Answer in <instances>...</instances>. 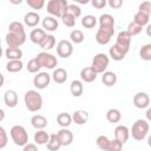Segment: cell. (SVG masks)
<instances>
[{
  "instance_id": "1",
  "label": "cell",
  "mask_w": 151,
  "mask_h": 151,
  "mask_svg": "<svg viewBox=\"0 0 151 151\" xmlns=\"http://www.w3.org/2000/svg\"><path fill=\"white\" fill-rule=\"evenodd\" d=\"M5 40L8 47H20L21 45H24L26 41V33L24 25L20 21L11 22Z\"/></svg>"
},
{
  "instance_id": "2",
  "label": "cell",
  "mask_w": 151,
  "mask_h": 151,
  "mask_svg": "<svg viewBox=\"0 0 151 151\" xmlns=\"http://www.w3.org/2000/svg\"><path fill=\"white\" fill-rule=\"evenodd\" d=\"M26 109L31 112H38L42 107V97L35 90H28L24 96Z\"/></svg>"
},
{
  "instance_id": "3",
  "label": "cell",
  "mask_w": 151,
  "mask_h": 151,
  "mask_svg": "<svg viewBox=\"0 0 151 151\" xmlns=\"http://www.w3.org/2000/svg\"><path fill=\"white\" fill-rule=\"evenodd\" d=\"M68 2L66 0H50L47 2L46 11L51 14V17L54 18H61L68 8Z\"/></svg>"
},
{
  "instance_id": "4",
  "label": "cell",
  "mask_w": 151,
  "mask_h": 151,
  "mask_svg": "<svg viewBox=\"0 0 151 151\" xmlns=\"http://www.w3.org/2000/svg\"><path fill=\"white\" fill-rule=\"evenodd\" d=\"M149 129H150V126H149L147 120H145V119H137L133 123L130 133H131V136H132V138L134 140L140 142V140H143L147 136Z\"/></svg>"
},
{
  "instance_id": "5",
  "label": "cell",
  "mask_w": 151,
  "mask_h": 151,
  "mask_svg": "<svg viewBox=\"0 0 151 151\" xmlns=\"http://www.w3.org/2000/svg\"><path fill=\"white\" fill-rule=\"evenodd\" d=\"M9 133H11L12 140L14 142L15 145L25 146L26 144H28V133H27L26 129L22 125H14V126H12Z\"/></svg>"
},
{
  "instance_id": "6",
  "label": "cell",
  "mask_w": 151,
  "mask_h": 151,
  "mask_svg": "<svg viewBox=\"0 0 151 151\" xmlns=\"http://www.w3.org/2000/svg\"><path fill=\"white\" fill-rule=\"evenodd\" d=\"M109 63H110V59H109V57L105 53H98V54H96L93 57L91 67L94 70V72L97 74H99V73L103 74L104 72H106Z\"/></svg>"
},
{
  "instance_id": "7",
  "label": "cell",
  "mask_w": 151,
  "mask_h": 151,
  "mask_svg": "<svg viewBox=\"0 0 151 151\" xmlns=\"http://www.w3.org/2000/svg\"><path fill=\"white\" fill-rule=\"evenodd\" d=\"M35 58H37V60L41 67H46L48 70H53L58 65L57 58L48 52H40Z\"/></svg>"
},
{
  "instance_id": "8",
  "label": "cell",
  "mask_w": 151,
  "mask_h": 151,
  "mask_svg": "<svg viewBox=\"0 0 151 151\" xmlns=\"http://www.w3.org/2000/svg\"><path fill=\"white\" fill-rule=\"evenodd\" d=\"M99 28H101V29H104V31H106L113 35V33H114V19H113V17L109 13L101 14L99 17Z\"/></svg>"
},
{
  "instance_id": "9",
  "label": "cell",
  "mask_w": 151,
  "mask_h": 151,
  "mask_svg": "<svg viewBox=\"0 0 151 151\" xmlns=\"http://www.w3.org/2000/svg\"><path fill=\"white\" fill-rule=\"evenodd\" d=\"M57 53H58L59 57H61L64 59L71 57L72 53H73V45H72V42L70 40H65V39L60 40L57 44Z\"/></svg>"
},
{
  "instance_id": "10",
  "label": "cell",
  "mask_w": 151,
  "mask_h": 151,
  "mask_svg": "<svg viewBox=\"0 0 151 151\" xmlns=\"http://www.w3.org/2000/svg\"><path fill=\"white\" fill-rule=\"evenodd\" d=\"M51 83V76L47 72H39L37 73V76H34L33 78V85L38 88V90H44Z\"/></svg>"
},
{
  "instance_id": "11",
  "label": "cell",
  "mask_w": 151,
  "mask_h": 151,
  "mask_svg": "<svg viewBox=\"0 0 151 151\" xmlns=\"http://www.w3.org/2000/svg\"><path fill=\"white\" fill-rule=\"evenodd\" d=\"M131 39H132V35L127 31H122V32L118 33V37H117V40H116V45L119 46L120 48L125 50L126 52H129L130 45H131Z\"/></svg>"
},
{
  "instance_id": "12",
  "label": "cell",
  "mask_w": 151,
  "mask_h": 151,
  "mask_svg": "<svg viewBox=\"0 0 151 151\" xmlns=\"http://www.w3.org/2000/svg\"><path fill=\"white\" fill-rule=\"evenodd\" d=\"M133 105L137 109H146L150 105V97L145 92H138L133 97Z\"/></svg>"
},
{
  "instance_id": "13",
  "label": "cell",
  "mask_w": 151,
  "mask_h": 151,
  "mask_svg": "<svg viewBox=\"0 0 151 151\" xmlns=\"http://www.w3.org/2000/svg\"><path fill=\"white\" fill-rule=\"evenodd\" d=\"M57 134H58V138H59V140L61 143V146H68V145L72 144V142H73V133L68 129L61 127L57 132Z\"/></svg>"
},
{
  "instance_id": "14",
  "label": "cell",
  "mask_w": 151,
  "mask_h": 151,
  "mask_svg": "<svg viewBox=\"0 0 151 151\" xmlns=\"http://www.w3.org/2000/svg\"><path fill=\"white\" fill-rule=\"evenodd\" d=\"M114 138L120 143L125 144L130 138V130L125 125H118L114 129Z\"/></svg>"
},
{
  "instance_id": "15",
  "label": "cell",
  "mask_w": 151,
  "mask_h": 151,
  "mask_svg": "<svg viewBox=\"0 0 151 151\" xmlns=\"http://www.w3.org/2000/svg\"><path fill=\"white\" fill-rule=\"evenodd\" d=\"M4 101L7 107H15L18 105V94L14 90H7L4 94Z\"/></svg>"
},
{
  "instance_id": "16",
  "label": "cell",
  "mask_w": 151,
  "mask_h": 151,
  "mask_svg": "<svg viewBox=\"0 0 151 151\" xmlns=\"http://www.w3.org/2000/svg\"><path fill=\"white\" fill-rule=\"evenodd\" d=\"M40 22V15L37 12H27L24 17V24L28 27H35Z\"/></svg>"
},
{
  "instance_id": "17",
  "label": "cell",
  "mask_w": 151,
  "mask_h": 151,
  "mask_svg": "<svg viewBox=\"0 0 151 151\" xmlns=\"http://www.w3.org/2000/svg\"><path fill=\"white\" fill-rule=\"evenodd\" d=\"M41 25H42V28L45 31H48V32H54L57 31L58 26H59V22L58 20L54 18V17H45L41 21Z\"/></svg>"
},
{
  "instance_id": "18",
  "label": "cell",
  "mask_w": 151,
  "mask_h": 151,
  "mask_svg": "<svg viewBox=\"0 0 151 151\" xmlns=\"http://www.w3.org/2000/svg\"><path fill=\"white\" fill-rule=\"evenodd\" d=\"M46 32L45 29L42 28H34L29 33V40L33 42V44H37V45H40L42 42V40L46 38Z\"/></svg>"
},
{
  "instance_id": "19",
  "label": "cell",
  "mask_w": 151,
  "mask_h": 151,
  "mask_svg": "<svg viewBox=\"0 0 151 151\" xmlns=\"http://www.w3.org/2000/svg\"><path fill=\"white\" fill-rule=\"evenodd\" d=\"M80 79L85 83H92L97 79V73L94 72V70L91 66L84 67L80 71Z\"/></svg>"
},
{
  "instance_id": "20",
  "label": "cell",
  "mask_w": 151,
  "mask_h": 151,
  "mask_svg": "<svg viewBox=\"0 0 151 151\" xmlns=\"http://www.w3.org/2000/svg\"><path fill=\"white\" fill-rule=\"evenodd\" d=\"M109 53H110V57H111L113 60H116V61H120V60H123V59L125 58V55H126L127 52H126L125 50L120 48L119 46H117V45L114 44L112 47H110Z\"/></svg>"
},
{
  "instance_id": "21",
  "label": "cell",
  "mask_w": 151,
  "mask_h": 151,
  "mask_svg": "<svg viewBox=\"0 0 151 151\" xmlns=\"http://www.w3.org/2000/svg\"><path fill=\"white\" fill-rule=\"evenodd\" d=\"M5 57L8 60H20L22 57V51L20 47H7L5 50Z\"/></svg>"
},
{
  "instance_id": "22",
  "label": "cell",
  "mask_w": 151,
  "mask_h": 151,
  "mask_svg": "<svg viewBox=\"0 0 151 151\" xmlns=\"http://www.w3.org/2000/svg\"><path fill=\"white\" fill-rule=\"evenodd\" d=\"M72 120L76 124H78V125H83V124L87 123V120H88L87 111H85V110H77V111H74L73 114H72Z\"/></svg>"
},
{
  "instance_id": "23",
  "label": "cell",
  "mask_w": 151,
  "mask_h": 151,
  "mask_svg": "<svg viewBox=\"0 0 151 151\" xmlns=\"http://www.w3.org/2000/svg\"><path fill=\"white\" fill-rule=\"evenodd\" d=\"M31 124L37 130H44L47 125V119L42 114H34L31 118Z\"/></svg>"
},
{
  "instance_id": "24",
  "label": "cell",
  "mask_w": 151,
  "mask_h": 151,
  "mask_svg": "<svg viewBox=\"0 0 151 151\" xmlns=\"http://www.w3.org/2000/svg\"><path fill=\"white\" fill-rule=\"evenodd\" d=\"M52 79L57 83V84H64L67 80V71L63 67H58L53 71L52 74Z\"/></svg>"
},
{
  "instance_id": "25",
  "label": "cell",
  "mask_w": 151,
  "mask_h": 151,
  "mask_svg": "<svg viewBox=\"0 0 151 151\" xmlns=\"http://www.w3.org/2000/svg\"><path fill=\"white\" fill-rule=\"evenodd\" d=\"M111 37H112V34H110L109 32H106V31L99 28V29L97 31V33H96V41H97L99 45H106V44L110 42Z\"/></svg>"
},
{
  "instance_id": "26",
  "label": "cell",
  "mask_w": 151,
  "mask_h": 151,
  "mask_svg": "<svg viewBox=\"0 0 151 151\" xmlns=\"http://www.w3.org/2000/svg\"><path fill=\"white\" fill-rule=\"evenodd\" d=\"M101 81H103V84H104L105 86L111 87V86H113V85L117 83V76H116L114 72L106 71V72H104L103 76H101Z\"/></svg>"
},
{
  "instance_id": "27",
  "label": "cell",
  "mask_w": 151,
  "mask_h": 151,
  "mask_svg": "<svg viewBox=\"0 0 151 151\" xmlns=\"http://www.w3.org/2000/svg\"><path fill=\"white\" fill-rule=\"evenodd\" d=\"M50 140V134L45 130H37L34 133V142L38 145H45Z\"/></svg>"
},
{
  "instance_id": "28",
  "label": "cell",
  "mask_w": 151,
  "mask_h": 151,
  "mask_svg": "<svg viewBox=\"0 0 151 151\" xmlns=\"http://www.w3.org/2000/svg\"><path fill=\"white\" fill-rule=\"evenodd\" d=\"M70 91H71V94L73 97H80L84 92V85L80 80H73L71 83V86H70Z\"/></svg>"
},
{
  "instance_id": "29",
  "label": "cell",
  "mask_w": 151,
  "mask_h": 151,
  "mask_svg": "<svg viewBox=\"0 0 151 151\" xmlns=\"http://www.w3.org/2000/svg\"><path fill=\"white\" fill-rule=\"evenodd\" d=\"M149 19H150V14L144 13V12H142V11H138V12L134 14V17H133V21H134L136 24L140 25L142 27H144L145 25H146V26L149 25Z\"/></svg>"
},
{
  "instance_id": "30",
  "label": "cell",
  "mask_w": 151,
  "mask_h": 151,
  "mask_svg": "<svg viewBox=\"0 0 151 151\" xmlns=\"http://www.w3.org/2000/svg\"><path fill=\"white\" fill-rule=\"evenodd\" d=\"M46 146H47V149H48L50 151H58V150L61 147V143H60V140H59L57 133L50 134V140H48V143L46 144Z\"/></svg>"
},
{
  "instance_id": "31",
  "label": "cell",
  "mask_w": 151,
  "mask_h": 151,
  "mask_svg": "<svg viewBox=\"0 0 151 151\" xmlns=\"http://www.w3.org/2000/svg\"><path fill=\"white\" fill-rule=\"evenodd\" d=\"M39 46L44 50V52H47V51L52 50L55 46V37L52 35V34H47L46 38L42 40V42Z\"/></svg>"
},
{
  "instance_id": "32",
  "label": "cell",
  "mask_w": 151,
  "mask_h": 151,
  "mask_svg": "<svg viewBox=\"0 0 151 151\" xmlns=\"http://www.w3.org/2000/svg\"><path fill=\"white\" fill-rule=\"evenodd\" d=\"M72 122H73V120H72V116L68 114L67 112H61V113H59V114L57 116V123H58L61 127H67V126H70Z\"/></svg>"
},
{
  "instance_id": "33",
  "label": "cell",
  "mask_w": 151,
  "mask_h": 151,
  "mask_svg": "<svg viewBox=\"0 0 151 151\" xmlns=\"http://www.w3.org/2000/svg\"><path fill=\"white\" fill-rule=\"evenodd\" d=\"M106 119L107 122L110 123H119L120 119H122V113L118 109H110L107 112H106Z\"/></svg>"
},
{
  "instance_id": "34",
  "label": "cell",
  "mask_w": 151,
  "mask_h": 151,
  "mask_svg": "<svg viewBox=\"0 0 151 151\" xmlns=\"http://www.w3.org/2000/svg\"><path fill=\"white\" fill-rule=\"evenodd\" d=\"M22 66L24 64L21 60H8V63L6 64V70L11 73H17L22 70Z\"/></svg>"
},
{
  "instance_id": "35",
  "label": "cell",
  "mask_w": 151,
  "mask_h": 151,
  "mask_svg": "<svg viewBox=\"0 0 151 151\" xmlns=\"http://www.w3.org/2000/svg\"><path fill=\"white\" fill-rule=\"evenodd\" d=\"M85 37H84V33L80 31V29H73L71 33H70V40L71 42L73 44H81L84 41Z\"/></svg>"
},
{
  "instance_id": "36",
  "label": "cell",
  "mask_w": 151,
  "mask_h": 151,
  "mask_svg": "<svg viewBox=\"0 0 151 151\" xmlns=\"http://www.w3.org/2000/svg\"><path fill=\"white\" fill-rule=\"evenodd\" d=\"M139 57L143 60L151 61V42L150 44H145L144 46L140 47V50H139Z\"/></svg>"
},
{
  "instance_id": "37",
  "label": "cell",
  "mask_w": 151,
  "mask_h": 151,
  "mask_svg": "<svg viewBox=\"0 0 151 151\" xmlns=\"http://www.w3.org/2000/svg\"><path fill=\"white\" fill-rule=\"evenodd\" d=\"M96 24H97V18L94 15L87 14L81 19V25L85 28H93L96 26Z\"/></svg>"
},
{
  "instance_id": "38",
  "label": "cell",
  "mask_w": 151,
  "mask_h": 151,
  "mask_svg": "<svg viewBox=\"0 0 151 151\" xmlns=\"http://www.w3.org/2000/svg\"><path fill=\"white\" fill-rule=\"evenodd\" d=\"M110 142H111V140H110L106 136H104V134L99 136V137L96 139V144H97V146H98L100 150H103V151H107L109 145H110Z\"/></svg>"
},
{
  "instance_id": "39",
  "label": "cell",
  "mask_w": 151,
  "mask_h": 151,
  "mask_svg": "<svg viewBox=\"0 0 151 151\" xmlns=\"http://www.w3.org/2000/svg\"><path fill=\"white\" fill-rule=\"evenodd\" d=\"M26 68H27V71H28L29 73H39V70L41 68V66H40V64L38 63L37 58H33V59L28 60Z\"/></svg>"
},
{
  "instance_id": "40",
  "label": "cell",
  "mask_w": 151,
  "mask_h": 151,
  "mask_svg": "<svg viewBox=\"0 0 151 151\" xmlns=\"http://www.w3.org/2000/svg\"><path fill=\"white\" fill-rule=\"evenodd\" d=\"M76 17L74 15H72L71 13H68V12H66L63 17H61V21H63V24L65 25V26H67V27H74V25H76Z\"/></svg>"
},
{
  "instance_id": "41",
  "label": "cell",
  "mask_w": 151,
  "mask_h": 151,
  "mask_svg": "<svg viewBox=\"0 0 151 151\" xmlns=\"http://www.w3.org/2000/svg\"><path fill=\"white\" fill-rule=\"evenodd\" d=\"M142 29H143V27L140 26V25H138V24H136L134 21H131L129 25H127V32L133 37V35H137V34H139L140 32H142Z\"/></svg>"
},
{
  "instance_id": "42",
  "label": "cell",
  "mask_w": 151,
  "mask_h": 151,
  "mask_svg": "<svg viewBox=\"0 0 151 151\" xmlns=\"http://www.w3.org/2000/svg\"><path fill=\"white\" fill-rule=\"evenodd\" d=\"M107 151H123V143H120L116 138L112 139L110 142V145H109Z\"/></svg>"
},
{
  "instance_id": "43",
  "label": "cell",
  "mask_w": 151,
  "mask_h": 151,
  "mask_svg": "<svg viewBox=\"0 0 151 151\" xmlns=\"http://www.w3.org/2000/svg\"><path fill=\"white\" fill-rule=\"evenodd\" d=\"M26 2L33 9H41L45 6V1L44 0H27Z\"/></svg>"
},
{
  "instance_id": "44",
  "label": "cell",
  "mask_w": 151,
  "mask_h": 151,
  "mask_svg": "<svg viewBox=\"0 0 151 151\" xmlns=\"http://www.w3.org/2000/svg\"><path fill=\"white\" fill-rule=\"evenodd\" d=\"M67 12L71 13L72 15H74L76 18H79L80 14H81V9L79 6H77L76 4H70L68 5V8H67Z\"/></svg>"
},
{
  "instance_id": "45",
  "label": "cell",
  "mask_w": 151,
  "mask_h": 151,
  "mask_svg": "<svg viewBox=\"0 0 151 151\" xmlns=\"http://www.w3.org/2000/svg\"><path fill=\"white\" fill-rule=\"evenodd\" d=\"M7 142H8L7 132L2 126H0V149H4L7 145Z\"/></svg>"
},
{
  "instance_id": "46",
  "label": "cell",
  "mask_w": 151,
  "mask_h": 151,
  "mask_svg": "<svg viewBox=\"0 0 151 151\" xmlns=\"http://www.w3.org/2000/svg\"><path fill=\"white\" fill-rule=\"evenodd\" d=\"M138 11H142L144 13H147V14H151V2L150 1H144L139 5V9Z\"/></svg>"
},
{
  "instance_id": "47",
  "label": "cell",
  "mask_w": 151,
  "mask_h": 151,
  "mask_svg": "<svg viewBox=\"0 0 151 151\" xmlns=\"http://www.w3.org/2000/svg\"><path fill=\"white\" fill-rule=\"evenodd\" d=\"M91 4H92L93 7H96V8H98V9H101V8H104V7L106 6L107 2H106L105 0H92Z\"/></svg>"
},
{
  "instance_id": "48",
  "label": "cell",
  "mask_w": 151,
  "mask_h": 151,
  "mask_svg": "<svg viewBox=\"0 0 151 151\" xmlns=\"http://www.w3.org/2000/svg\"><path fill=\"white\" fill-rule=\"evenodd\" d=\"M107 5H109L111 8L117 9V8H120V7L123 6V1H122V0H109Z\"/></svg>"
},
{
  "instance_id": "49",
  "label": "cell",
  "mask_w": 151,
  "mask_h": 151,
  "mask_svg": "<svg viewBox=\"0 0 151 151\" xmlns=\"http://www.w3.org/2000/svg\"><path fill=\"white\" fill-rule=\"evenodd\" d=\"M22 151H39V150H38V147H37L35 144H33V143H28V144H26V145L24 146Z\"/></svg>"
},
{
  "instance_id": "50",
  "label": "cell",
  "mask_w": 151,
  "mask_h": 151,
  "mask_svg": "<svg viewBox=\"0 0 151 151\" xmlns=\"http://www.w3.org/2000/svg\"><path fill=\"white\" fill-rule=\"evenodd\" d=\"M145 33H146L147 37L151 38V24H149V25L146 26V28H145Z\"/></svg>"
},
{
  "instance_id": "51",
  "label": "cell",
  "mask_w": 151,
  "mask_h": 151,
  "mask_svg": "<svg viewBox=\"0 0 151 151\" xmlns=\"http://www.w3.org/2000/svg\"><path fill=\"white\" fill-rule=\"evenodd\" d=\"M145 116H146V119H147L149 122H151V107H149V109L146 110Z\"/></svg>"
},
{
  "instance_id": "52",
  "label": "cell",
  "mask_w": 151,
  "mask_h": 151,
  "mask_svg": "<svg viewBox=\"0 0 151 151\" xmlns=\"http://www.w3.org/2000/svg\"><path fill=\"white\" fill-rule=\"evenodd\" d=\"M0 113H1V116H0V120H2V119H4V116H5V112H4L2 109L0 110Z\"/></svg>"
},
{
  "instance_id": "53",
  "label": "cell",
  "mask_w": 151,
  "mask_h": 151,
  "mask_svg": "<svg viewBox=\"0 0 151 151\" xmlns=\"http://www.w3.org/2000/svg\"><path fill=\"white\" fill-rule=\"evenodd\" d=\"M147 145L151 147V134H149V137H147Z\"/></svg>"
},
{
  "instance_id": "54",
  "label": "cell",
  "mask_w": 151,
  "mask_h": 151,
  "mask_svg": "<svg viewBox=\"0 0 151 151\" xmlns=\"http://www.w3.org/2000/svg\"><path fill=\"white\" fill-rule=\"evenodd\" d=\"M123 151H124V150H123Z\"/></svg>"
}]
</instances>
